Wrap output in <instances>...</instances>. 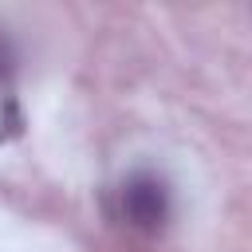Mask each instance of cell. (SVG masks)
<instances>
[{
	"mask_svg": "<svg viewBox=\"0 0 252 252\" xmlns=\"http://www.w3.org/2000/svg\"><path fill=\"white\" fill-rule=\"evenodd\" d=\"M118 213L138 232H158L169 220V189L154 173H130L118 189Z\"/></svg>",
	"mask_w": 252,
	"mask_h": 252,
	"instance_id": "cell-1",
	"label": "cell"
}]
</instances>
